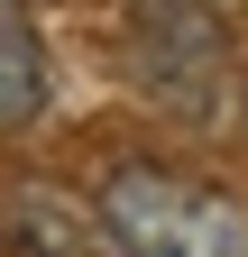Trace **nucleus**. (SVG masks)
Here are the masks:
<instances>
[{
    "mask_svg": "<svg viewBox=\"0 0 248 257\" xmlns=\"http://www.w3.org/2000/svg\"><path fill=\"white\" fill-rule=\"evenodd\" d=\"M92 211L110 220L119 257H248V202L202 175L147 166V156H119L92 193Z\"/></svg>",
    "mask_w": 248,
    "mask_h": 257,
    "instance_id": "nucleus-1",
    "label": "nucleus"
},
{
    "mask_svg": "<svg viewBox=\"0 0 248 257\" xmlns=\"http://www.w3.org/2000/svg\"><path fill=\"white\" fill-rule=\"evenodd\" d=\"M46 110V55H37V37L0 10V128H28Z\"/></svg>",
    "mask_w": 248,
    "mask_h": 257,
    "instance_id": "nucleus-4",
    "label": "nucleus"
},
{
    "mask_svg": "<svg viewBox=\"0 0 248 257\" xmlns=\"http://www.w3.org/2000/svg\"><path fill=\"white\" fill-rule=\"evenodd\" d=\"M0 248L10 257H119L110 220L65 202V193H46V184H28V193L0 202Z\"/></svg>",
    "mask_w": 248,
    "mask_h": 257,
    "instance_id": "nucleus-3",
    "label": "nucleus"
},
{
    "mask_svg": "<svg viewBox=\"0 0 248 257\" xmlns=\"http://www.w3.org/2000/svg\"><path fill=\"white\" fill-rule=\"evenodd\" d=\"M221 10H239V0H221Z\"/></svg>",
    "mask_w": 248,
    "mask_h": 257,
    "instance_id": "nucleus-5",
    "label": "nucleus"
},
{
    "mask_svg": "<svg viewBox=\"0 0 248 257\" xmlns=\"http://www.w3.org/2000/svg\"><path fill=\"white\" fill-rule=\"evenodd\" d=\"M119 37H129L138 83L157 101H175V119H211L221 74H230L221 0H119Z\"/></svg>",
    "mask_w": 248,
    "mask_h": 257,
    "instance_id": "nucleus-2",
    "label": "nucleus"
}]
</instances>
